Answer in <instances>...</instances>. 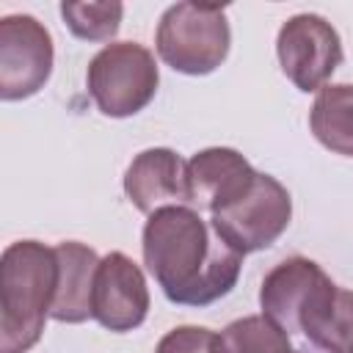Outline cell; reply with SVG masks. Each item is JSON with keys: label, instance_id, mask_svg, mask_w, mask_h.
<instances>
[{"label": "cell", "instance_id": "1", "mask_svg": "<svg viewBox=\"0 0 353 353\" xmlns=\"http://www.w3.org/2000/svg\"><path fill=\"white\" fill-rule=\"evenodd\" d=\"M141 251L163 295L190 309L226 298L243 268V254L221 240L210 221L188 204L154 210L143 223Z\"/></svg>", "mask_w": 353, "mask_h": 353}, {"label": "cell", "instance_id": "2", "mask_svg": "<svg viewBox=\"0 0 353 353\" xmlns=\"http://www.w3.org/2000/svg\"><path fill=\"white\" fill-rule=\"evenodd\" d=\"M58 290L55 245L17 240L0 256V353H28L44 334Z\"/></svg>", "mask_w": 353, "mask_h": 353}, {"label": "cell", "instance_id": "3", "mask_svg": "<svg viewBox=\"0 0 353 353\" xmlns=\"http://www.w3.org/2000/svg\"><path fill=\"white\" fill-rule=\"evenodd\" d=\"M157 55L179 74H212L229 55L232 30L223 6L174 3L163 11L154 33Z\"/></svg>", "mask_w": 353, "mask_h": 353}, {"label": "cell", "instance_id": "4", "mask_svg": "<svg viewBox=\"0 0 353 353\" xmlns=\"http://www.w3.org/2000/svg\"><path fill=\"white\" fill-rule=\"evenodd\" d=\"M85 85L99 113L110 119L135 116L157 94V61L138 41H110L88 61Z\"/></svg>", "mask_w": 353, "mask_h": 353}, {"label": "cell", "instance_id": "5", "mask_svg": "<svg viewBox=\"0 0 353 353\" xmlns=\"http://www.w3.org/2000/svg\"><path fill=\"white\" fill-rule=\"evenodd\" d=\"M292 199L290 190L270 174H256L251 190L229 207L210 215V226L237 254H254L270 248L290 226Z\"/></svg>", "mask_w": 353, "mask_h": 353}, {"label": "cell", "instance_id": "6", "mask_svg": "<svg viewBox=\"0 0 353 353\" xmlns=\"http://www.w3.org/2000/svg\"><path fill=\"white\" fill-rule=\"evenodd\" d=\"M55 63L50 30L30 14L0 19V99L19 102L39 94Z\"/></svg>", "mask_w": 353, "mask_h": 353}, {"label": "cell", "instance_id": "7", "mask_svg": "<svg viewBox=\"0 0 353 353\" xmlns=\"http://www.w3.org/2000/svg\"><path fill=\"white\" fill-rule=\"evenodd\" d=\"M281 72L298 91H320L345 58L336 28L320 14L290 17L276 36Z\"/></svg>", "mask_w": 353, "mask_h": 353}, {"label": "cell", "instance_id": "8", "mask_svg": "<svg viewBox=\"0 0 353 353\" xmlns=\"http://www.w3.org/2000/svg\"><path fill=\"white\" fill-rule=\"evenodd\" d=\"M149 303L152 298L143 270L121 251L105 254L94 276L91 317L113 334H127L143 325Z\"/></svg>", "mask_w": 353, "mask_h": 353}, {"label": "cell", "instance_id": "9", "mask_svg": "<svg viewBox=\"0 0 353 353\" xmlns=\"http://www.w3.org/2000/svg\"><path fill=\"white\" fill-rule=\"evenodd\" d=\"M256 168L229 146H210L196 152L185 165L188 204L218 212L245 196L256 179Z\"/></svg>", "mask_w": 353, "mask_h": 353}, {"label": "cell", "instance_id": "10", "mask_svg": "<svg viewBox=\"0 0 353 353\" xmlns=\"http://www.w3.org/2000/svg\"><path fill=\"white\" fill-rule=\"evenodd\" d=\"M331 276L306 256H290L273 265L259 287V306L262 314L276 320L287 334L298 331V320L303 309L312 303L317 290Z\"/></svg>", "mask_w": 353, "mask_h": 353}, {"label": "cell", "instance_id": "11", "mask_svg": "<svg viewBox=\"0 0 353 353\" xmlns=\"http://www.w3.org/2000/svg\"><path fill=\"white\" fill-rule=\"evenodd\" d=\"M185 160L168 146H152L132 157L124 171V193L135 210L152 215L168 204H188Z\"/></svg>", "mask_w": 353, "mask_h": 353}, {"label": "cell", "instance_id": "12", "mask_svg": "<svg viewBox=\"0 0 353 353\" xmlns=\"http://www.w3.org/2000/svg\"><path fill=\"white\" fill-rule=\"evenodd\" d=\"M58 254V290L50 317L58 323H85L91 317V292L99 256L91 245L77 240H63L55 245Z\"/></svg>", "mask_w": 353, "mask_h": 353}, {"label": "cell", "instance_id": "13", "mask_svg": "<svg viewBox=\"0 0 353 353\" xmlns=\"http://www.w3.org/2000/svg\"><path fill=\"white\" fill-rule=\"evenodd\" d=\"M298 331L323 353H353V292L328 279L303 309Z\"/></svg>", "mask_w": 353, "mask_h": 353}, {"label": "cell", "instance_id": "14", "mask_svg": "<svg viewBox=\"0 0 353 353\" xmlns=\"http://www.w3.org/2000/svg\"><path fill=\"white\" fill-rule=\"evenodd\" d=\"M312 135L334 154L353 157V85L328 83L317 91L309 110Z\"/></svg>", "mask_w": 353, "mask_h": 353}, {"label": "cell", "instance_id": "15", "mask_svg": "<svg viewBox=\"0 0 353 353\" xmlns=\"http://www.w3.org/2000/svg\"><path fill=\"white\" fill-rule=\"evenodd\" d=\"M212 353H295L290 334L268 314H245L215 334Z\"/></svg>", "mask_w": 353, "mask_h": 353}, {"label": "cell", "instance_id": "16", "mask_svg": "<svg viewBox=\"0 0 353 353\" xmlns=\"http://www.w3.org/2000/svg\"><path fill=\"white\" fill-rule=\"evenodd\" d=\"M61 17L72 36L83 41H110L124 17V6L110 3H61Z\"/></svg>", "mask_w": 353, "mask_h": 353}, {"label": "cell", "instance_id": "17", "mask_svg": "<svg viewBox=\"0 0 353 353\" xmlns=\"http://www.w3.org/2000/svg\"><path fill=\"white\" fill-rule=\"evenodd\" d=\"M215 331L201 325H179L171 328L154 347V353H212Z\"/></svg>", "mask_w": 353, "mask_h": 353}, {"label": "cell", "instance_id": "18", "mask_svg": "<svg viewBox=\"0 0 353 353\" xmlns=\"http://www.w3.org/2000/svg\"><path fill=\"white\" fill-rule=\"evenodd\" d=\"M295 353H298V350H295Z\"/></svg>", "mask_w": 353, "mask_h": 353}]
</instances>
